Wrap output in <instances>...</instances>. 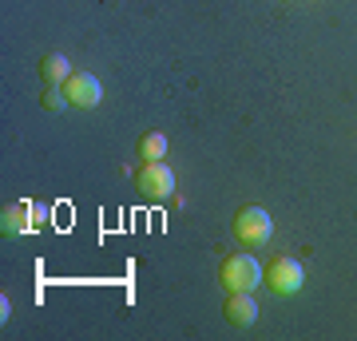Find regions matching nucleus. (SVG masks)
Listing matches in <instances>:
<instances>
[{"instance_id":"nucleus-1","label":"nucleus","mask_w":357,"mask_h":341,"mask_svg":"<svg viewBox=\"0 0 357 341\" xmlns=\"http://www.w3.org/2000/svg\"><path fill=\"white\" fill-rule=\"evenodd\" d=\"M234 234H238L243 246L258 250V246H266L270 234H274V218H270L262 206H243V211L234 215Z\"/></svg>"},{"instance_id":"nucleus-9","label":"nucleus","mask_w":357,"mask_h":341,"mask_svg":"<svg viewBox=\"0 0 357 341\" xmlns=\"http://www.w3.org/2000/svg\"><path fill=\"white\" fill-rule=\"evenodd\" d=\"M139 159H147V163L167 159V139L159 135V131H147V135L139 139Z\"/></svg>"},{"instance_id":"nucleus-6","label":"nucleus","mask_w":357,"mask_h":341,"mask_svg":"<svg viewBox=\"0 0 357 341\" xmlns=\"http://www.w3.org/2000/svg\"><path fill=\"white\" fill-rule=\"evenodd\" d=\"M230 326H250L258 317V302H255V290H227V305H222Z\"/></svg>"},{"instance_id":"nucleus-3","label":"nucleus","mask_w":357,"mask_h":341,"mask_svg":"<svg viewBox=\"0 0 357 341\" xmlns=\"http://www.w3.org/2000/svg\"><path fill=\"white\" fill-rule=\"evenodd\" d=\"M262 282H266L274 294H282V298H290V294L302 290V282H306V274H302V262L298 258H274V262L262 270Z\"/></svg>"},{"instance_id":"nucleus-10","label":"nucleus","mask_w":357,"mask_h":341,"mask_svg":"<svg viewBox=\"0 0 357 341\" xmlns=\"http://www.w3.org/2000/svg\"><path fill=\"white\" fill-rule=\"evenodd\" d=\"M44 107H48V112H64V107H72V103H68L64 88H48L44 91Z\"/></svg>"},{"instance_id":"nucleus-2","label":"nucleus","mask_w":357,"mask_h":341,"mask_svg":"<svg viewBox=\"0 0 357 341\" xmlns=\"http://www.w3.org/2000/svg\"><path fill=\"white\" fill-rule=\"evenodd\" d=\"M218 278H222L227 290H258L262 286V266L250 254H230L222 270H218Z\"/></svg>"},{"instance_id":"nucleus-4","label":"nucleus","mask_w":357,"mask_h":341,"mask_svg":"<svg viewBox=\"0 0 357 341\" xmlns=\"http://www.w3.org/2000/svg\"><path fill=\"white\" fill-rule=\"evenodd\" d=\"M64 96H68L72 107H96V103L103 100V88L91 72H72V76L64 79Z\"/></svg>"},{"instance_id":"nucleus-5","label":"nucleus","mask_w":357,"mask_h":341,"mask_svg":"<svg viewBox=\"0 0 357 341\" xmlns=\"http://www.w3.org/2000/svg\"><path fill=\"white\" fill-rule=\"evenodd\" d=\"M139 190H143V195H151V199H167V195L175 190V175H171V167H167V163H143Z\"/></svg>"},{"instance_id":"nucleus-7","label":"nucleus","mask_w":357,"mask_h":341,"mask_svg":"<svg viewBox=\"0 0 357 341\" xmlns=\"http://www.w3.org/2000/svg\"><path fill=\"white\" fill-rule=\"evenodd\" d=\"M0 230L4 234H28V230H36V206L32 202H8L4 206V215H0Z\"/></svg>"},{"instance_id":"nucleus-8","label":"nucleus","mask_w":357,"mask_h":341,"mask_svg":"<svg viewBox=\"0 0 357 341\" xmlns=\"http://www.w3.org/2000/svg\"><path fill=\"white\" fill-rule=\"evenodd\" d=\"M40 76L48 79V88H56V84H64V79L72 76V63H68V56H60V52H52V56H44V63H40Z\"/></svg>"}]
</instances>
